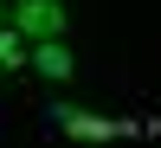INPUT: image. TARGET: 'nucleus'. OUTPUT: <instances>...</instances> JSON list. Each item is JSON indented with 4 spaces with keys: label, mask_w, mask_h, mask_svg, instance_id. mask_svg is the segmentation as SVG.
Here are the masks:
<instances>
[{
    "label": "nucleus",
    "mask_w": 161,
    "mask_h": 148,
    "mask_svg": "<svg viewBox=\"0 0 161 148\" xmlns=\"http://www.w3.org/2000/svg\"><path fill=\"white\" fill-rule=\"evenodd\" d=\"M26 64H32V71L45 77V84H71V77H77V52L64 45V39H32Z\"/></svg>",
    "instance_id": "f03ea898"
},
{
    "label": "nucleus",
    "mask_w": 161,
    "mask_h": 148,
    "mask_svg": "<svg viewBox=\"0 0 161 148\" xmlns=\"http://www.w3.org/2000/svg\"><path fill=\"white\" fill-rule=\"evenodd\" d=\"M26 52H32V39L7 19V26H0V71H26Z\"/></svg>",
    "instance_id": "7ed1b4c3"
},
{
    "label": "nucleus",
    "mask_w": 161,
    "mask_h": 148,
    "mask_svg": "<svg viewBox=\"0 0 161 148\" xmlns=\"http://www.w3.org/2000/svg\"><path fill=\"white\" fill-rule=\"evenodd\" d=\"M64 135H110V116H90V110H58Z\"/></svg>",
    "instance_id": "20e7f679"
},
{
    "label": "nucleus",
    "mask_w": 161,
    "mask_h": 148,
    "mask_svg": "<svg viewBox=\"0 0 161 148\" xmlns=\"http://www.w3.org/2000/svg\"><path fill=\"white\" fill-rule=\"evenodd\" d=\"M0 26H7V0H0Z\"/></svg>",
    "instance_id": "39448f33"
},
{
    "label": "nucleus",
    "mask_w": 161,
    "mask_h": 148,
    "mask_svg": "<svg viewBox=\"0 0 161 148\" xmlns=\"http://www.w3.org/2000/svg\"><path fill=\"white\" fill-rule=\"evenodd\" d=\"M7 19L19 26L26 39H64V26H71V13H64V0H13Z\"/></svg>",
    "instance_id": "f257e3e1"
}]
</instances>
